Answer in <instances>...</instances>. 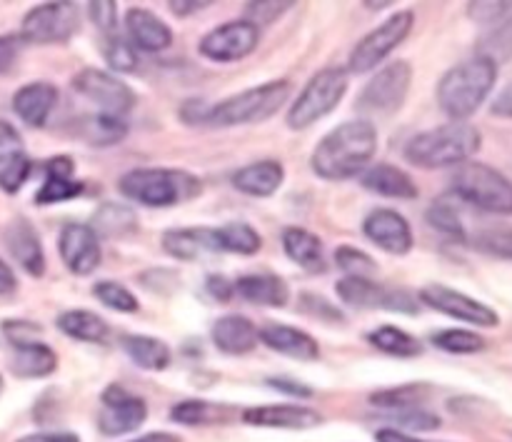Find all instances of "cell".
Wrapping results in <instances>:
<instances>
[{
    "label": "cell",
    "instance_id": "obj_60",
    "mask_svg": "<svg viewBox=\"0 0 512 442\" xmlns=\"http://www.w3.org/2000/svg\"><path fill=\"white\" fill-rule=\"evenodd\" d=\"M128 442H183V440H180L175 433H168V430H155V433L138 435V438H133Z\"/></svg>",
    "mask_w": 512,
    "mask_h": 442
},
{
    "label": "cell",
    "instance_id": "obj_23",
    "mask_svg": "<svg viewBox=\"0 0 512 442\" xmlns=\"http://www.w3.org/2000/svg\"><path fill=\"white\" fill-rule=\"evenodd\" d=\"M210 343L218 353L243 358L260 345V328L243 313L220 315L210 325Z\"/></svg>",
    "mask_w": 512,
    "mask_h": 442
},
{
    "label": "cell",
    "instance_id": "obj_7",
    "mask_svg": "<svg viewBox=\"0 0 512 442\" xmlns=\"http://www.w3.org/2000/svg\"><path fill=\"white\" fill-rule=\"evenodd\" d=\"M450 193L483 213L512 215V180L480 160H468L455 168L450 178Z\"/></svg>",
    "mask_w": 512,
    "mask_h": 442
},
{
    "label": "cell",
    "instance_id": "obj_51",
    "mask_svg": "<svg viewBox=\"0 0 512 442\" xmlns=\"http://www.w3.org/2000/svg\"><path fill=\"white\" fill-rule=\"evenodd\" d=\"M25 43L20 40V35L5 33L0 35V75H8L10 70L18 63L20 53H23Z\"/></svg>",
    "mask_w": 512,
    "mask_h": 442
},
{
    "label": "cell",
    "instance_id": "obj_28",
    "mask_svg": "<svg viewBox=\"0 0 512 442\" xmlns=\"http://www.w3.org/2000/svg\"><path fill=\"white\" fill-rule=\"evenodd\" d=\"M280 245L290 263L298 265L305 273H325L328 270V258H325V245L320 235L313 230L300 228V225H288L280 233Z\"/></svg>",
    "mask_w": 512,
    "mask_h": 442
},
{
    "label": "cell",
    "instance_id": "obj_14",
    "mask_svg": "<svg viewBox=\"0 0 512 442\" xmlns=\"http://www.w3.org/2000/svg\"><path fill=\"white\" fill-rule=\"evenodd\" d=\"M145 420H148L145 398L130 393L120 383H110L100 393L98 415H95V425H98L100 435H105V438H125V435L138 433Z\"/></svg>",
    "mask_w": 512,
    "mask_h": 442
},
{
    "label": "cell",
    "instance_id": "obj_58",
    "mask_svg": "<svg viewBox=\"0 0 512 442\" xmlns=\"http://www.w3.org/2000/svg\"><path fill=\"white\" fill-rule=\"evenodd\" d=\"M18 290V278H15V270L0 258V298L5 295H13Z\"/></svg>",
    "mask_w": 512,
    "mask_h": 442
},
{
    "label": "cell",
    "instance_id": "obj_34",
    "mask_svg": "<svg viewBox=\"0 0 512 442\" xmlns=\"http://www.w3.org/2000/svg\"><path fill=\"white\" fill-rule=\"evenodd\" d=\"M118 345L135 368L148 370V373H163L173 363V350H170V345L163 338H155V335L125 333L120 335Z\"/></svg>",
    "mask_w": 512,
    "mask_h": 442
},
{
    "label": "cell",
    "instance_id": "obj_10",
    "mask_svg": "<svg viewBox=\"0 0 512 442\" xmlns=\"http://www.w3.org/2000/svg\"><path fill=\"white\" fill-rule=\"evenodd\" d=\"M80 8L70 0L40 3L23 15L20 40L25 45H65L78 35Z\"/></svg>",
    "mask_w": 512,
    "mask_h": 442
},
{
    "label": "cell",
    "instance_id": "obj_61",
    "mask_svg": "<svg viewBox=\"0 0 512 442\" xmlns=\"http://www.w3.org/2000/svg\"><path fill=\"white\" fill-rule=\"evenodd\" d=\"M365 8L368 10H385V8H390V5H395L393 0H383V3H373V0H365Z\"/></svg>",
    "mask_w": 512,
    "mask_h": 442
},
{
    "label": "cell",
    "instance_id": "obj_27",
    "mask_svg": "<svg viewBox=\"0 0 512 442\" xmlns=\"http://www.w3.org/2000/svg\"><path fill=\"white\" fill-rule=\"evenodd\" d=\"M230 185L248 198H273L285 185V165L275 158L255 160L235 170Z\"/></svg>",
    "mask_w": 512,
    "mask_h": 442
},
{
    "label": "cell",
    "instance_id": "obj_46",
    "mask_svg": "<svg viewBox=\"0 0 512 442\" xmlns=\"http://www.w3.org/2000/svg\"><path fill=\"white\" fill-rule=\"evenodd\" d=\"M333 263L345 278H373V273L378 270L373 255H368L365 250L355 248V245H338L333 255Z\"/></svg>",
    "mask_w": 512,
    "mask_h": 442
},
{
    "label": "cell",
    "instance_id": "obj_48",
    "mask_svg": "<svg viewBox=\"0 0 512 442\" xmlns=\"http://www.w3.org/2000/svg\"><path fill=\"white\" fill-rule=\"evenodd\" d=\"M293 0H258V3H245V20H250L258 28L275 23L278 18H283L288 10H293Z\"/></svg>",
    "mask_w": 512,
    "mask_h": 442
},
{
    "label": "cell",
    "instance_id": "obj_54",
    "mask_svg": "<svg viewBox=\"0 0 512 442\" xmlns=\"http://www.w3.org/2000/svg\"><path fill=\"white\" fill-rule=\"evenodd\" d=\"M205 293L215 300V303H230L235 295V280H230L228 275L213 273L205 278Z\"/></svg>",
    "mask_w": 512,
    "mask_h": 442
},
{
    "label": "cell",
    "instance_id": "obj_15",
    "mask_svg": "<svg viewBox=\"0 0 512 442\" xmlns=\"http://www.w3.org/2000/svg\"><path fill=\"white\" fill-rule=\"evenodd\" d=\"M468 18L480 25L475 55L495 65L512 60V3H468Z\"/></svg>",
    "mask_w": 512,
    "mask_h": 442
},
{
    "label": "cell",
    "instance_id": "obj_55",
    "mask_svg": "<svg viewBox=\"0 0 512 442\" xmlns=\"http://www.w3.org/2000/svg\"><path fill=\"white\" fill-rule=\"evenodd\" d=\"M490 113H493L495 118L512 120V80L503 90H500L498 95H495L493 103H490Z\"/></svg>",
    "mask_w": 512,
    "mask_h": 442
},
{
    "label": "cell",
    "instance_id": "obj_12",
    "mask_svg": "<svg viewBox=\"0 0 512 442\" xmlns=\"http://www.w3.org/2000/svg\"><path fill=\"white\" fill-rule=\"evenodd\" d=\"M335 295L343 305L355 310H385L398 315H418L420 300L408 288H388L373 278H340L335 283Z\"/></svg>",
    "mask_w": 512,
    "mask_h": 442
},
{
    "label": "cell",
    "instance_id": "obj_21",
    "mask_svg": "<svg viewBox=\"0 0 512 442\" xmlns=\"http://www.w3.org/2000/svg\"><path fill=\"white\" fill-rule=\"evenodd\" d=\"M123 35L138 53H165L175 33L160 15L148 8H128L123 15Z\"/></svg>",
    "mask_w": 512,
    "mask_h": 442
},
{
    "label": "cell",
    "instance_id": "obj_49",
    "mask_svg": "<svg viewBox=\"0 0 512 442\" xmlns=\"http://www.w3.org/2000/svg\"><path fill=\"white\" fill-rule=\"evenodd\" d=\"M300 313H305L308 318L320 320V323H345V313L335 303H330L328 298L315 293H303L300 295Z\"/></svg>",
    "mask_w": 512,
    "mask_h": 442
},
{
    "label": "cell",
    "instance_id": "obj_53",
    "mask_svg": "<svg viewBox=\"0 0 512 442\" xmlns=\"http://www.w3.org/2000/svg\"><path fill=\"white\" fill-rule=\"evenodd\" d=\"M3 335L10 345L23 343V340H35L43 335L38 323H30V320H5L3 323Z\"/></svg>",
    "mask_w": 512,
    "mask_h": 442
},
{
    "label": "cell",
    "instance_id": "obj_36",
    "mask_svg": "<svg viewBox=\"0 0 512 442\" xmlns=\"http://www.w3.org/2000/svg\"><path fill=\"white\" fill-rule=\"evenodd\" d=\"M215 248L218 253L225 255H240V258H250L263 250V235L245 220H233V223L215 225Z\"/></svg>",
    "mask_w": 512,
    "mask_h": 442
},
{
    "label": "cell",
    "instance_id": "obj_18",
    "mask_svg": "<svg viewBox=\"0 0 512 442\" xmlns=\"http://www.w3.org/2000/svg\"><path fill=\"white\" fill-rule=\"evenodd\" d=\"M363 235L383 253L403 258L415 248L413 225L400 210L373 208L363 218Z\"/></svg>",
    "mask_w": 512,
    "mask_h": 442
},
{
    "label": "cell",
    "instance_id": "obj_8",
    "mask_svg": "<svg viewBox=\"0 0 512 442\" xmlns=\"http://www.w3.org/2000/svg\"><path fill=\"white\" fill-rule=\"evenodd\" d=\"M413 28V10H395L393 15H388L383 23L375 25L370 33H365L363 38L353 45V50H350L348 55V63H345V70H348L350 75L375 73V70L383 68L385 60L410 38Z\"/></svg>",
    "mask_w": 512,
    "mask_h": 442
},
{
    "label": "cell",
    "instance_id": "obj_35",
    "mask_svg": "<svg viewBox=\"0 0 512 442\" xmlns=\"http://www.w3.org/2000/svg\"><path fill=\"white\" fill-rule=\"evenodd\" d=\"M55 328L70 340H78V343L88 345H105L110 340V325L103 315L93 313V310L73 308L63 310L55 320Z\"/></svg>",
    "mask_w": 512,
    "mask_h": 442
},
{
    "label": "cell",
    "instance_id": "obj_20",
    "mask_svg": "<svg viewBox=\"0 0 512 442\" xmlns=\"http://www.w3.org/2000/svg\"><path fill=\"white\" fill-rule=\"evenodd\" d=\"M30 173H33V160L25 148L23 135L10 120L0 118V190L5 195L20 193Z\"/></svg>",
    "mask_w": 512,
    "mask_h": 442
},
{
    "label": "cell",
    "instance_id": "obj_59",
    "mask_svg": "<svg viewBox=\"0 0 512 442\" xmlns=\"http://www.w3.org/2000/svg\"><path fill=\"white\" fill-rule=\"evenodd\" d=\"M375 442H430V440H423L418 438V435L403 433V430H395V428H380L378 433H375Z\"/></svg>",
    "mask_w": 512,
    "mask_h": 442
},
{
    "label": "cell",
    "instance_id": "obj_32",
    "mask_svg": "<svg viewBox=\"0 0 512 442\" xmlns=\"http://www.w3.org/2000/svg\"><path fill=\"white\" fill-rule=\"evenodd\" d=\"M70 135L88 148H113L128 138V123L105 113H85L70 123Z\"/></svg>",
    "mask_w": 512,
    "mask_h": 442
},
{
    "label": "cell",
    "instance_id": "obj_31",
    "mask_svg": "<svg viewBox=\"0 0 512 442\" xmlns=\"http://www.w3.org/2000/svg\"><path fill=\"white\" fill-rule=\"evenodd\" d=\"M235 295L258 308L280 310L290 303V285L278 273H248L235 280Z\"/></svg>",
    "mask_w": 512,
    "mask_h": 442
},
{
    "label": "cell",
    "instance_id": "obj_26",
    "mask_svg": "<svg viewBox=\"0 0 512 442\" xmlns=\"http://www.w3.org/2000/svg\"><path fill=\"white\" fill-rule=\"evenodd\" d=\"M260 345L298 363H315L320 358L318 340L288 323H265L260 328Z\"/></svg>",
    "mask_w": 512,
    "mask_h": 442
},
{
    "label": "cell",
    "instance_id": "obj_22",
    "mask_svg": "<svg viewBox=\"0 0 512 442\" xmlns=\"http://www.w3.org/2000/svg\"><path fill=\"white\" fill-rule=\"evenodd\" d=\"M43 173L45 178L33 198L40 208L68 203L85 193V183L75 178V160L70 155H55V158L45 160Z\"/></svg>",
    "mask_w": 512,
    "mask_h": 442
},
{
    "label": "cell",
    "instance_id": "obj_44",
    "mask_svg": "<svg viewBox=\"0 0 512 442\" xmlns=\"http://www.w3.org/2000/svg\"><path fill=\"white\" fill-rule=\"evenodd\" d=\"M90 293H93V298L98 300L103 308L113 310V313L135 315L140 310L138 295H135L128 285L118 283V280H98Z\"/></svg>",
    "mask_w": 512,
    "mask_h": 442
},
{
    "label": "cell",
    "instance_id": "obj_57",
    "mask_svg": "<svg viewBox=\"0 0 512 442\" xmlns=\"http://www.w3.org/2000/svg\"><path fill=\"white\" fill-rule=\"evenodd\" d=\"M208 5H213V3H208V0H170L168 8L175 18H190V15H195V13H200V10L208 8Z\"/></svg>",
    "mask_w": 512,
    "mask_h": 442
},
{
    "label": "cell",
    "instance_id": "obj_4",
    "mask_svg": "<svg viewBox=\"0 0 512 442\" xmlns=\"http://www.w3.org/2000/svg\"><path fill=\"white\" fill-rule=\"evenodd\" d=\"M480 148H483V133L475 125L450 120V123L413 135L405 143L403 155L410 165L420 170H445L460 168L473 160Z\"/></svg>",
    "mask_w": 512,
    "mask_h": 442
},
{
    "label": "cell",
    "instance_id": "obj_47",
    "mask_svg": "<svg viewBox=\"0 0 512 442\" xmlns=\"http://www.w3.org/2000/svg\"><path fill=\"white\" fill-rule=\"evenodd\" d=\"M390 420L393 425L390 428L403 430V433L418 435V433H430V430H438L443 425L440 415H435L433 410L423 408H408V410H398V413H390Z\"/></svg>",
    "mask_w": 512,
    "mask_h": 442
},
{
    "label": "cell",
    "instance_id": "obj_16",
    "mask_svg": "<svg viewBox=\"0 0 512 442\" xmlns=\"http://www.w3.org/2000/svg\"><path fill=\"white\" fill-rule=\"evenodd\" d=\"M260 28L250 20H225V23L210 28L203 38L198 40V53L205 60L218 65L238 63L258 50Z\"/></svg>",
    "mask_w": 512,
    "mask_h": 442
},
{
    "label": "cell",
    "instance_id": "obj_5",
    "mask_svg": "<svg viewBox=\"0 0 512 442\" xmlns=\"http://www.w3.org/2000/svg\"><path fill=\"white\" fill-rule=\"evenodd\" d=\"M118 190L128 203L165 210L198 198L203 193V183L188 170L133 168L120 175Z\"/></svg>",
    "mask_w": 512,
    "mask_h": 442
},
{
    "label": "cell",
    "instance_id": "obj_19",
    "mask_svg": "<svg viewBox=\"0 0 512 442\" xmlns=\"http://www.w3.org/2000/svg\"><path fill=\"white\" fill-rule=\"evenodd\" d=\"M240 420L250 428L263 430H313L323 425V415L318 410L300 403L250 405L240 413Z\"/></svg>",
    "mask_w": 512,
    "mask_h": 442
},
{
    "label": "cell",
    "instance_id": "obj_3",
    "mask_svg": "<svg viewBox=\"0 0 512 442\" xmlns=\"http://www.w3.org/2000/svg\"><path fill=\"white\" fill-rule=\"evenodd\" d=\"M498 75L500 65L473 55V58L445 70L443 78L438 80V88H435V100L450 120L468 123L490 100L495 85H498Z\"/></svg>",
    "mask_w": 512,
    "mask_h": 442
},
{
    "label": "cell",
    "instance_id": "obj_38",
    "mask_svg": "<svg viewBox=\"0 0 512 442\" xmlns=\"http://www.w3.org/2000/svg\"><path fill=\"white\" fill-rule=\"evenodd\" d=\"M90 228L98 233V238H128L138 233V215L130 205L103 203L93 213Z\"/></svg>",
    "mask_w": 512,
    "mask_h": 442
},
{
    "label": "cell",
    "instance_id": "obj_42",
    "mask_svg": "<svg viewBox=\"0 0 512 442\" xmlns=\"http://www.w3.org/2000/svg\"><path fill=\"white\" fill-rule=\"evenodd\" d=\"M430 345L448 355H478L488 350V340L470 328H445L430 335Z\"/></svg>",
    "mask_w": 512,
    "mask_h": 442
},
{
    "label": "cell",
    "instance_id": "obj_11",
    "mask_svg": "<svg viewBox=\"0 0 512 442\" xmlns=\"http://www.w3.org/2000/svg\"><path fill=\"white\" fill-rule=\"evenodd\" d=\"M70 88L73 93H78L80 98L88 100L90 105H95V113L115 115V118H123L135 110L138 103V95L135 90L125 83L120 75L110 73L103 68H83L73 75L70 80Z\"/></svg>",
    "mask_w": 512,
    "mask_h": 442
},
{
    "label": "cell",
    "instance_id": "obj_9",
    "mask_svg": "<svg viewBox=\"0 0 512 442\" xmlns=\"http://www.w3.org/2000/svg\"><path fill=\"white\" fill-rule=\"evenodd\" d=\"M413 65L408 60H393L373 73V78L360 88L355 98V110L360 118H388L405 105L413 85Z\"/></svg>",
    "mask_w": 512,
    "mask_h": 442
},
{
    "label": "cell",
    "instance_id": "obj_37",
    "mask_svg": "<svg viewBox=\"0 0 512 442\" xmlns=\"http://www.w3.org/2000/svg\"><path fill=\"white\" fill-rule=\"evenodd\" d=\"M370 348H375L378 353L390 355V358H400V360H410V358H420L425 350V345L420 343L415 335H410L408 330L398 328V325H380V328L370 330L365 335Z\"/></svg>",
    "mask_w": 512,
    "mask_h": 442
},
{
    "label": "cell",
    "instance_id": "obj_40",
    "mask_svg": "<svg viewBox=\"0 0 512 442\" xmlns=\"http://www.w3.org/2000/svg\"><path fill=\"white\" fill-rule=\"evenodd\" d=\"M428 398H430V388L425 383H405V385H395V388H385V390H378V393H373L370 395V405L380 410H388V413H398V410L423 408Z\"/></svg>",
    "mask_w": 512,
    "mask_h": 442
},
{
    "label": "cell",
    "instance_id": "obj_50",
    "mask_svg": "<svg viewBox=\"0 0 512 442\" xmlns=\"http://www.w3.org/2000/svg\"><path fill=\"white\" fill-rule=\"evenodd\" d=\"M85 10H88L90 23L100 30V35L118 33V3L115 0H93V3L85 5Z\"/></svg>",
    "mask_w": 512,
    "mask_h": 442
},
{
    "label": "cell",
    "instance_id": "obj_33",
    "mask_svg": "<svg viewBox=\"0 0 512 442\" xmlns=\"http://www.w3.org/2000/svg\"><path fill=\"white\" fill-rule=\"evenodd\" d=\"M13 358H10V370L23 380H43L58 370V353L45 343L43 338L23 340V343L10 345Z\"/></svg>",
    "mask_w": 512,
    "mask_h": 442
},
{
    "label": "cell",
    "instance_id": "obj_13",
    "mask_svg": "<svg viewBox=\"0 0 512 442\" xmlns=\"http://www.w3.org/2000/svg\"><path fill=\"white\" fill-rule=\"evenodd\" d=\"M420 305L435 310V313L445 315L450 320H458V323L473 325V328L493 330L500 328V315L495 313L490 305H485L483 300L473 298V295L463 293V290H455L450 285L443 283H430L425 288H420L418 293Z\"/></svg>",
    "mask_w": 512,
    "mask_h": 442
},
{
    "label": "cell",
    "instance_id": "obj_2",
    "mask_svg": "<svg viewBox=\"0 0 512 442\" xmlns=\"http://www.w3.org/2000/svg\"><path fill=\"white\" fill-rule=\"evenodd\" d=\"M378 148L380 133L373 120H345L318 140L310 153V170L330 183L360 178L373 165Z\"/></svg>",
    "mask_w": 512,
    "mask_h": 442
},
{
    "label": "cell",
    "instance_id": "obj_43",
    "mask_svg": "<svg viewBox=\"0 0 512 442\" xmlns=\"http://www.w3.org/2000/svg\"><path fill=\"white\" fill-rule=\"evenodd\" d=\"M100 55H103L105 65L110 73L128 75L138 70V50L128 43L123 33L100 35Z\"/></svg>",
    "mask_w": 512,
    "mask_h": 442
},
{
    "label": "cell",
    "instance_id": "obj_41",
    "mask_svg": "<svg viewBox=\"0 0 512 442\" xmlns=\"http://www.w3.org/2000/svg\"><path fill=\"white\" fill-rule=\"evenodd\" d=\"M425 223L430 225V230L443 235L450 243H468V230H465L463 218H460L458 208L450 200H435V203H430V208L425 210Z\"/></svg>",
    "mask_w": 512,
    "mask_h": 442
},
{
    "label": "cell",
    "instance_id": "obj_52",
    "mask_svg": "<svg viewBox=\"0 0 512 442\" xmlns=\"http://www.w3.org/2000/svg\"><path fill=\"white\" fill-rule=\"evenodd\" d=\"M265 385L273 390H278V393L288 395V398H295V403L298 400H310L315 395V390L310 388V385H305L303 380H295V378H285V375H278V378H268L265 380Z\"/></svg>",
    "mask_w": 512,
    "mask_h": 442
},
{
    "label": "cell",
    "instance_id": "obj_24",
    "mask_svg": "<svg viewBox=\"0 0 512 442\" xmlns=\"http://www.w3.org/2000/svg\"><path fill=\"white\" fill-rule=\"evenodd\" d=\"M58 100V85L48 83V80H33V83H25L15 90L10 105H13V113L18 115L20 123L40 130L53 118L55 108H58Z\"/></svg>",
    "mask_w": 512,
    "mask_h": 442
},
{
    "label": "cell",
    "instance_id": "obj_56",
    "mask_svg": "<svg viewBox=\"0 0 512 442\" xmlns=\"http://www.w3.org/2000/svg\"><path fill=\"white\" fill-rule=\"evenodd\" d=\"M15 442H80V438L68 430H43V433H30Z\"/></svg>",
    "mask_w": 512,
    "mask_h": 442
},
{
    "label": "cell",
    "instance_id": "obj_1",
    "mask_svg": "<svg viewBox=\"0 0 512 442\" xmlns=\"http://www.w3.org/2000/svg\"><path fill=\"white\" fill-rule=\"evenodd\" d=\"M293 85L290 80L278 78L268 83L253 85L240 93L228 95L218 103H205L203 98H188L180 105V120L190 128L228 130L243 125H260L278 115L285 105H290Z\"/></svg>",
    "mask_w": 512,
    "mask_h": 442
},
{
    "label": "cell",
    "instance_id": "obj_62",
    "mask_svg": "<svg viewBox=\"0 0 512 442\" xmlns=\"http://www.w3.org/2000/svg\"><path fill=\"white\" fill-rule=\"evenodd\" d=\"M0 393H3V375H0Z\"/></svg>",
    "mask_w": 512,
    "mask_h": 442
},
{
    "label": "cell",
    "instance_id": "obj_6",
    "mask_svg": "<svg viewBox=\"0 0 512 442\" xmlns=\"http://www.w3.org/2000/svg\"><path fill=\"white\" fill-rule=\"evenodd\" d=\"M350 88V73L345 65H325L308 78L300 93L285 110V125L290 130H308L338 110Z\"/></svg>",
    "mask_w": 512,
    "mask_h": 442
},
{
    "label": "cell",
    "instance_id": "obj_45",
    "mask_svg": "<svg viewBox=\"0 0 512 442\" xmlns=\"http://www.w3.org/2000/svg\"><path fill=\"white\" fill-rule=\"evenodd\" d=\"M468 243H473L475 250L490 255V258L508 260V263H512V228L510 225H488V228L478 230V233H475Z\"/></svg>",
    "mask_w": 512,
    "mask_h": 442
},
{
    "label": "cell",
    "instance_id": "obj_25",
    "mask_svg": "<svg viewBox=\"0 0 512 442\" xmlns=\"http://www.w3.org/2000/svg\"><path fill=\"white\" fill-rule=\"evenodd\" d=\"M3 240L10 258L15 260V265H20L23 273H28L30 278H43L45 270H48V258H45L43 240H40L38 230L30 225V220L15 218L5 228Z\"/></svg>",
    "mask_w": 512,
    "mask_h": 442
},
{
    "label": "cell",
    "instance_id": "obj_17",
    "mask_svg": "<svg viewBox=\"0 0 512 442\" xmlns=\"http://www.w3.org/2000/svg\"><path fill=\"white\" fill-rule=\"evenodd\" d=\"M58 255L70 275L88 278L103 263V243L88 223H65L58 235Z\"/></svg>",
    "mask_w": 512,
    "mask_h": 442
},
{
    "label": "cell",
    "instance_id": "obj_39",
    "mask_svg": "<svg viewBox=\"0 0 512 442\" xmlns=\"http://www.w3.org/2000/svg\"><path fill=\"white\" fill-rule=\"evenodd\" d=\"M168 418L173 420L175 425H183V428H205V425L223 423L228 418V408L220 403H210V400L190 398L180 400L170 408Z\"/></svg>",
    "mask_w": 512,
    "mask_h": 442
},
{
    "label": "cell",
    "instance_id": "obj_30",
    "mask_svg": "<svg viewBox=\"0 0 512 442\" xmlns=\"http://www.w3.org/2000/svg\"><path fill=\"white\" fill-rule=\"evenodd\" d=\"M160 245H163V253L168 258L180 260V263H193V260L205 258V255H218L213 228H205V225L165 230Z\"/></svg>",
    "mask_w": 512,
    "mask_h": 442
},
{
    "label": "cell",
    "instance_id": "obj_29",
    "mask_svg": "<svg viewBox=\"0 0 512 442\" xmlns=\"http://www.w3.org/2000/svg\"><path fill=\"white\" fill-rule=\"evenodd\" d=\"M360 185L368 193L388 200H415L420 195L413 175L393 163H373L360 175Z\"/></svg>",
    "mask_w": 512,
    "mask_h": 442
}]
</instances>
